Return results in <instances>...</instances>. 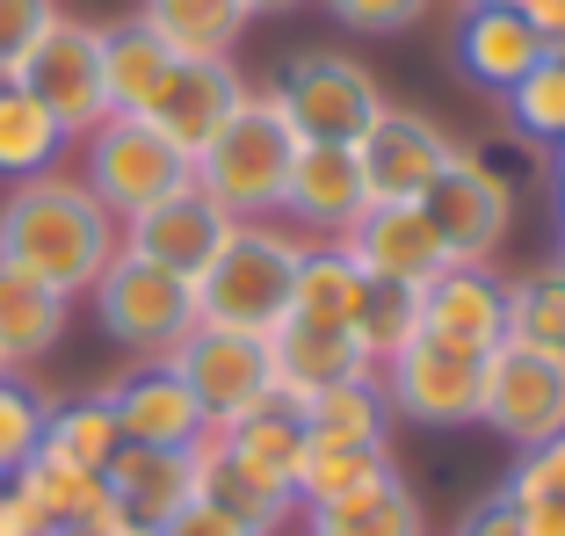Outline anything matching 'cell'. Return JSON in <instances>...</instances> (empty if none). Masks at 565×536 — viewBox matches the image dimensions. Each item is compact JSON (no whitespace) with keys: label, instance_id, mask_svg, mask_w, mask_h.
<instances>
[{"label":"cell","instance_id":"1","mask_svg":"<svg viewBox=\"0 0 565 536\" xmlns=\"http://www.w3.org/2000/svg\"><path fill=\"white\" fill-rule=\"evenodd\" d=\"M117 247H124V225L87 196L81 174L51 168L0 196V261L36 276L58 298H87Z\"/></svg>","mask_w":565,"mask_h":536},{"label":"cell","instance_id":"2","mask_svg":"<svg viewBox=\"0 0 565 536\" xmlns=\"http://www.w3.org/2000/svg\"><path fill=\"white\" fill-rule=\"evenodd\" d=\"M298 146H305V138L290 131V117H282L276 81L247 87V101L225 117V131L189 160V182H196L225 218L262 225V218H276V211H282V182H290Z\"/></svg>","mask_w":565,"mask_h":536},{"label":"cell","instance_id":"3","mask_svg":"<svg viewBox=\"0 0 565 536\" xmlns=\"http://www.w3.org/2000/svg\"><path fill=\"white\" fill-rule=\"evenodd\" d=\"M298 233L282 225H233L225 247L203 261V276H189L196 298V326H233V334H276L290 319V283H298Z\"/></svg>","mask_w":565,"mask_h":536},{"label":"cell","instance_id":"4","mask_svg":"<svg viewBox=\"0 0 565 536\" xmlns=\"http://www.w3.org/2000/svg\"><path fill=\"white\" fill-rule=\"evenodd\" d=\"M87 304H95V326L117 349H131L138 363H152V355H167L174 341L196 326V298H189V276H174V268L146 261V254L117 247L109 254V268L95 276V290H87Z\"/></svg>","mask_w":565,"mask_h":536},{"label":"cell","instance_id":"5","mask_svg":"<svg viewBox=\"0 0 565 536\" xmlns=\"http://www.w3.org/2000/svg\"><path fill=\"white\" fill-rule=\"evenodd\" d=\"M81 182L87 196L109 211V218H138L146 203L174 196L189 182V160L152 131L146 117H102L95 131L81 138Z\"/></svg>","mask_w":565,"mask_h":536},{"label":"cell","instance_id":"6","mask_svg":"<svg viewBox=\"0 0 565 536\" xmlns=\"http://www.w3.org/2000/svg\"><path fill=\"white\" fill-rule=\"evenodd\" d=\"M15 87L44 101L51 117L66 124V138H87L109 117V95H102V30L81 15H51L30 36V51L15 58Z\"/></svg>","mask_w":565,"mask_h":536},{"label":"cell","instance_id":"7","mask_svg":"<svg viewBox=\"0 0 565 536\" xmlns=\"http://www.w3.org/2000/svg\"><path fill=\"white\" fill-rule=\"evenodd\" d=\"M276 95H282V117H290V131L305 146H355L384 117L377 81L355 58H341V51H298L276 73Z\"/></svg>","mask_w":565,"mask_h":536},{"label":"cell","instance_id":"8","mask_svg":"<svg viewBox=\"0 0 565 536\" xmlns=\"http://www.w3.org/2000/svg\"><path fill=\"white\" fill-rule=\"evenodd\" d=\"M515 182L486 160V152H465L457 146V160L443 168V182L420 196V211H428L435 239H443V254L457 268H486L500 254V239H508V225H515Z\"/></svg>","mask_w":565,"mask_h":536},{"label":"cell","instance_id":"9","mask_svg":"<svg viewBox=\"0 0 565 536\" xmlns=\"http://www.w3.org/2000/svg\"><path fill=\"white\" fill-rule=\"evenodd\" d=\"M160 363L189 385V399L203 406V420H211V428L239 420L247 406H262L268 392H276L268 341L262 334H233V326H189V334L174 341Z\"/></svg>","mask_w":565,"mask_h":536},{"label":"cell","instance_id":"10","mask_svg":"<svg viewBox=\"0 0 565 536\" xmlns=\"http://www.w3.org/2000/svg\"><path fill=\"white\" fill-rule=\"evenodd\" d=\"M479 420L515 450L565 436V355H530L500 341L479 369Z\"/></svg>","mask_w":565,"mask_h":536},{"label":"cell","instance_id":"11","mask_svg":"<svg viewBox=\"0 0 565 536\" xmlns=\"http://www.w3.org/2000/svg\"><path fill=\"white\" fill-rule=\"evenodd\" d=\"M479 355L443 349V341L414 334L392 363H377V392L399 420H420V428H465L479 420Z\"/></svg>","mask_w":565,"mask_h":536},{"label":"cell","instance_id":"12","mask_svg":"<svg viewBox=\"0 0 565 536\" xmlns=\"http://www.w3.org/2000/svg\"><path fill=\"white\" fill-rule=\"evenodd\" d=\"M239 101H247V81L233 73V58H174L138 117L182 152V160H196V152L225 131V117H233Z\"/></svg>","mask_w":565,"mask_h":536},{"label":"cell","instance_id":"13","mask_svg":"<svg viewBox=\"0 0 565 536\" xmlns=\"http://www.w3.org/2000/svg\"><path fill=\"white\" fill-rule=\"evenodd\" d=\"M355 160H363L370 203H420L435 182H443V168L457 160V146H449V131H435L428 117L384 101V117L355 138Z\"/></svg>","mask_w":565,"mask_h":536},{"label":"cell","instance_id":"14","mask_svg":"<svg viewBox=\"0 0 565 536\" xmlns=\"http://www.w3.org/2000/svg\"><path fill=\"white\" fill-rule=\"evenodd\" d=\"M420 334L486 363V355L508 341V283H500L493 268H457L449 261L443 276L420 283Z\"/></svg>","mask_w":565,"mask_h":536},{"label":"cell","instance_id":"15","mask_svg":"<svg viewBox=\"0 0 565 536\" xmlns=\"http://www.w3.org/2000/svg\"><path fill=\"white\" fill-rule=\"evenodd\" d=\"M341 254L363 268L370 283H428V276L449 268V254H443V239H435L420 203H370L363 218L341 233Z\"/></svg>","mask_w":565,"mask_h":536},{"label":"cell","instance_id":"16","mask_svg":"<svg viewBox=\"0 0 565 536\" xmlns=\"http://www.w3.org/2000/svg\"><path fill=\"white\" fill-rule=\"evenodd\" d=\"M233 225L239 218H225L196 182H182L174 196H160V203H146L138 218H124V247L160 261V268H174V276H203V261L225 247Z\"/></svg>","mask_w":565,"mask_h":536},{"label":"cell","instance_id":"17","mask_svg":"<svg viewBox=\"0 0 565 536\" xmlns=\"http://www.w3.org/2000/svg\"><path fill=\"white\" fill-rule=\"evenodd\" d=\"M102 399H109V414H117V436L146 442V450H189V442L211 428L203 406L189 399V385L160 363V355H152V363H131L117 385H102Z\"/></svg>","mask_w":565,"mask_h":536},{"label":"cell","instance_id":"18","mask_svg":"<svg viewBox=\"0 0 565 536\" xmlns=\"http://www.w3.org/2000/svg\"><path fill=\"white\" fill-rule=\"evenodd\" d=\"M282 211H290L298 225H312V233H327V239L349 233V225L370 211L355 146H298L290 182H282Z\"/></svg>","mask_w":565,"mask_h":536},{"label":"cell","instance_id":"19","mask_svg":"<svg viewBox=\"0 0 565 536\" xmlns=\"http://www.w3.org/2000/svg\"><path fill=\"white\" fill-rule=\"evenodd\" d=\"M189 501H203V507H217V515L247 522V529H262V536H276L282 522L298 515L290 493L268 486L262 471H247L225 442H217V428H203V436L189 442Z\"/></svg>","mask_w":565,"mask_h":536},{"label":"cell","instance_id":"20","mask_svg":"<svg viewBox=\"0 0 565 536\" xmlns=\"http://www.w3.org/2000/svg\"><path fill=\"white\" fill-rule=\"evenodd\" d=\"M268 369H276V392H290V406L305 392L377 377V363L363 355V341L349 326H312V319H282L276 334H268Z\"/></svg>","mask_w":565,"mask_h":536},{"label":"cell","instance_id":"21","mask_svg":"<svg viewBox=\"0 0 565 536\" xmlns=\"http://www.w3.org/2000/svg\"><path fill=\"white\" fill-rule=\"evenodd\" d=\"M102 493H109L117 522H146V529H160L167 515H182V507H189V450L117 442V457L102 464Z\"/></svg>","mask_w":565,"mask_h":536},{"label":"cell","instance_id":"22","mask_svg":"<svg viewBox=\"0 0 565 536\" xmlns=\"http://www.w3.org/2000/svg\"><path fill=\"white\" fill-rule=\"evenodd\" d=\"M298 515H305V536H428L420 493L392 464L377 479H363V486L319 501V507H298Z\"/></svg>","mask_w":565,"mask_h":536},{"label":"cell","instance_id":"23","mask_svg":"<svg viewBox=\"0 0 565 536\" xmlns=\"http://www.w3.org/2000/svg\"><path fill=\"white\" fill-rule=\"evenodd\" d=\"M544 51H551L544 36H536L515 8H500V0H493V8H465V15H457V66H465V81H479L486 95H508Z\"/></svg>","mask_w":565,"mask_h":536},{"label":"cell","instance_id":"24","mask_svg":"<svg viewBox=\"0 0 565 536\" xmlns=\"http://www.w3.org/2000/svg\"><path fill=\"white\" fill-rule=\"evenodd\" d=\"M0 486L15 493L44 529H51V522H73V529H102V522H117V507H109V493H102V471L66 464V457H51V450H36L30 464L8 471Z\"/></svg>","mask_w":565,"mask_h":536},{"label":"cell","instance_id":"25","mask_svg":"<svg viewBox=\"0 0 565 536\" xmlns=\"http://www.w3.org/2000/svg\"><path fill=\"white\" fill-rule=\"evenodd\" d=\"M66 319H73V298H58V290H44L36 276L0 261V369L22 377L30 363H44V355L66 341Z\"/></svg>","mask_w":565,"mask_h":536},{"label":"cell","instance_id":"26","mask_svg":"<svg viewBox=\"0 0 565 536\" xmlns=\"http://www.w3.org/2000/svg\"><path fill=\"white\" fill-rule=\"evenodd\" d=\"M217 442H225V450H233L247 471H262L268 486L290 493L298 457H305V420H298V406H290V392H268L262 406H247L239 420H225V428H217ZM290 501H298V493H290Z\"/></svg>","mask_w":565,"mask_h":536},{"label":"cell","instance_id":"27","mask_svg":"<svg viewBox=\"0 0 565 536\" xmlns=\"http://www.w3.org/2000/svg\"><path fill=\"white\" fill-rule=\"evenodd\" d=\"M138 22L160 36L174 58H233L247 36V0H138Z\"/></svg>","mask_w":565,"mask_h":536},{"label":"cell","instance_id":"28","mask_svg":"<svg viewBox=\"0 0 565 536\" xmlns=\"http://www.w3.org/2000/svg\"><path fill=\"white\" fill-rule=\"evenodd\" d=\"M355 304H363V268L341 254V239H305L298 247V283H290V319L355 326Z\"/></svg>","mask_w":565,"mask_h":536},{"label":"cell","instance_id":"29","mask_svg":"<svg viewBox=\"0 0 565 536\" xmlns=\"http://www.w3.org/2000/svg\"><path fill=\"white\" fill-rule=\"evenodd\" d=\"M167 66H174V51H167L138 15L109 22V30H102V95H109V117H138Z\"/></svg>","mask_w":565,"mask_h":536},{"label":"cell","instance_id":"30","mask_svg":"<svg viewBox=\"0 0 565 536\" xmlns=\"http://www.w3.org/2000/svg\"><path fill=\"white\" fill-rule=\"evenodd\" d=\"M66 146H73L66 124L51 117L36 95H22V87L0 95V182H8V189L30 182V174H51Z\"/></svg>","mask_w":565,"mask_h":536},{"label":"cell","instance_id":"31","mask_svg":"<svg viewBox=\"0 0 565 536\" xmlns=\"http://www.w3.org/2000/svg\"><path fill=\"white\" fill-rule=\"evenodd\" d=\"M298 420L305 436H327V442H384V406L377 377H355V385H327V392H305L298 399Z\"/></svg>","mask_w":565,"mask_h":536},{"label":"cell","instance_id":"32","mask_svg":"<svg viewBox=\"0 0 565 536\" xmlns=\"http://www.w3.org/2000/svg\"><path fill=\"white\" fill-rule=\"evenodd\" d=\"M508 349L565 355V261L530 268L522 283H508Z\"/></svg>","mask_w":565,"mask_h":536},{"label":"cell","instance_id":"33","mask_svg":"<svg viewBox=\"0 0 565 536\" xmlns=\"http://www.w3.org/2000/svg\"><path fill=\"white\" fill-rule=\"evenodd\" d=\"M384 464H392V457H384V442H327V436H305V457H298L290 493H298V507H319V501H333V493H349V486H363V479H377Z\"/></svg>","mask_w":565,"mask_h":536},{"label":"cell","instance_id":"34","mask_svg":"<svg viewBox=\"0 0 565 536\" xmlns=\"http://www.w3.org/2000/svg\"><path fill=\"white\" fill-rule=\"evenodd\" d=\"M117 442H124L117 436V414H109L102 392H87V399H51V414H44V450L51 457L102 471L109 457H117Z\"/></svg>","mask_w":565,"mask_h":536},{"label":"cell","instance_id":"35","mask_svg":"<svg viewBox=\"0 0 565 536\" xmlns=\"http://www.w3.org/2000/svg\"><path fill=\"white\" fill-rule=\"evenodd\" d=\"M355 341L370 363H392L406 341L420 334V283H370L363 276V304H355Z\"/></svg>","mask_w":565,"mask_h":536},{"label":"cell","instance_id":"36","mask_svg":"<svg viewBox=\"0 0 565 536\" xmlns=\"http://www.w3.org/2000/svg\"><path fill=\"white\" fill-rule=\"evenodd\" d=\"M500 101H508V124H515L522 138L558 146V138H565V44H551Z\"/></svg>","mask_w":565,"mask_h":536},{"label":"cell","instance_id":"37","mask_svg":"<svg viewBox=\"0 0 565 536\" xmlns=\"http://www.w3.org/2000/svg\"><path fill=\"white\" fill-rule=\"evenodd\" d=\"M44 414H51V399L36 385L0 377V479H8V471H22L36 450H44Z\"/></svg>","mask_w":565,"mask_h":536},{"label":"cell","instance_id":"38","mask_svg":"<svg viewBox=\"0 0 565 536\" xmlns=\"http://www.w3.org/2000/svg\"><path fill=\"white\" fill-rule=\"evenodd\" d=\"M500 493H508V501H565V436L522 450L515 464H508V479H500Z\"/></svg>","mask_w":565,"mask_h":536},{"label":"cell","instance_id":"39","mask_svg":"<svg viewBox=\"0 0 565 536\" xmlns=\"http://www.w3.org/2000/svg\"><path fill=\"white\" fill-rule=\"evenodd\" d=\"M428 8L435 0H327V15L355 36H399V30H414Z\"/></svg>","mask_w":565,"mask_h":536},{"label":"cell","instance_id":"40","mask_svg":"<svg viewBox=\"0 0 565 536\" xmlns=\"http://www.w3.org/2000/svg\"><path fill=\"white\" fill-rule=\"evenodd\" d=\"M58 15V0H0V66L15 73V58L30 51V36Z\"/></svg>","mask_w":565,"mask_h":536},{"label":"cell","instance_id":"41","mask_svg":"<svg viewBox=\"0 0 565 536\" xmlns=\"http://www.w3.org/2000/svg\"><path fill=\"white\" fill-rule=\"evenodd\" d=\"M449 536H522V515H515V501L493 486L486 501H471V507H465V522H457Z\"/></svg>","mask_w":565,"mask_h":536},{"label":"cell","instance_id":"42","mask_svg":"<svg viewBox=\"0 0 565 536\" xmlns=\"http://www.w3.org/2000/svg\"><path fill=\"white\" fill-rule=\"evenodd\" d=\"M160 536H262V529H247V522H233V515H217V507L189 501L182 515H167V522H160Z\"/></svg>","mask_w":565,"mask_h":536},{"label":"cell","instance_id":"43","mask_svg":"<svg viewBox=\"0 0 565 536\" xmlns=\"http://www.w3.org/2000/svg\"><path fill=\"white\" fill-rule=\"evenodd\" d=\"M508 8H515L544 44H565V0H508Z\"/></svg>","mask_w":565,"mask_h":536},{"label":"cell","instance_id":"44","mask_svg":"<svg viewBox=\"0 0 565 536\" xmlns=\"http://www.w3.org/2000/svg\"><path fill=\"white\" fill-rule=\"evenodd\" d=\"M522 536H565V501H515Z\"/></svg>","mask_w":565,"mask_h":536},{"label":"cell","instance_id":"45","mask_svg":"<svg viewBox=\"0 0 565 536\" xmlns=\"http://www.w3.org/2000/svg\"><path fill=\"white\" fill-rule=\"evenodd\" d=\"M0 536H44V522H36L8 486H0Z\"/></svg>","mask_w":565,"mask_h":536},{"label":"cell","instance_id":"46","mask_svg":"<svg viewBox=\"0 0 565 536\" xmlns=\"http://www.w3.org/2000/svg\"><path fill=\"white\" fill-rule=\"evenodd\" d=\"M87 536H160V529H146V522H102V529H87Z\"/></svg>","mask_w":565,"mask_h":536},{"label":"cell","instance_id":"47","mask_svg":"<svg viewBox=\"0 0 565 536\" xmlns=\"http://www.w3.org/2000/svg\"><path fill=\"white\" fill-rule=\"evenodd\" d=\"M282 8H305V0H247V15H282Z\"/></svg>","mask_w":565,"mask_h":536},{"label":"cell","instance_id":"48","mask_svg":"<svg viewBox=\"0 0 565 536\" xmlns=\"http://www.w3.org/2000/svg\"><path fill=\"white\" fill-rule=\"evenodd\" d=\"M44 536H87V529H73V522H51V529Z\"/></svg>","mask_w":565,"mask_h":536},{"label":"cell","instance_id":"49","mask_svg":"<svg viewBox=\"0 0 565 536\" xmlns=\"http://www.w3.org/2000/svg\"><path fill=\"white\" fill-rule=\"evenodd\" d=\"M558 254H565V189H558Z\"/></svg>","mask_w":565,"mask_h":536},{"label":"cell","instance_id":"50","mask_svg":"<svg viewBox=\"0 0 565 536\" xmlns=\"http://www.w3.org/2000/svg\"><path fill=\"white\" fill-rule=\"evenodd\" d=\"M551 152H558V189H565V138H558V146H551Z\"/></svg>","mask_w":565,"mask_h":536},{"label":"cell","instance_id":"51","mask_svg":"<svg viewBox=\"0 0 565 536\" xmlns=\"http://www.w3.org/2000/svg\"><path fill=\"white\" fill-rule=\"evenodd\" d=\"M8 87H15V73H8V66H0V95H8Z\"/></svg>","mask_w":565,"mask_h":536},{"label":"cell","instance_id":"52","mask_svg":"<svg viewBox=\"0 0 565 536\" xmlns=\"http://www.w3.org/2000/svg\"><path fill=\"white\" fill-rule=\"evenodd\" d=\"M465 8H493V0H465ZM500 8H508V0H500Z\"/></svg>","mask_w":565,"mask_h":536},{"label":"cell","instance_id":"53","mask_svg":"<svg viewBox=\"0 0 565 536\" xmlns=\"http://www.w3.org/2000/svg\"><path fill=\"white\" fill-rule=\"evenodd\" d=\"M0 377H15V369H0Z\"/></svg>","mask_w":565,"mask_h":536}]
</instances>
